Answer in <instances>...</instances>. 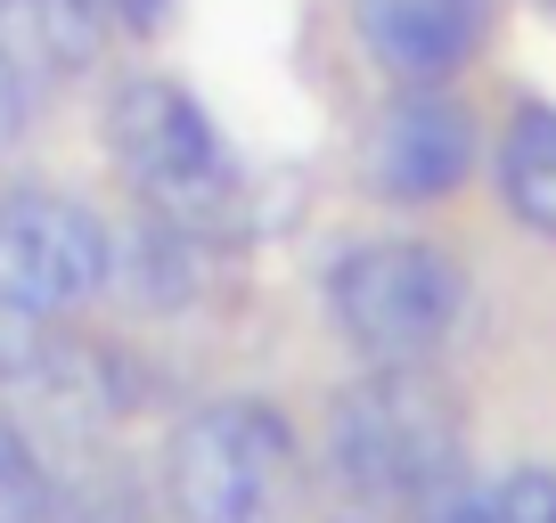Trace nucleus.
Masks as SVG:
<instances>
[{
  "label": "nucleus",
  "mask_w": 556,
  "mask_h": 523,
  "mask_svg": "<svg viewBox=\"0 0 556 523\" xmlns=\"http://www.w3.org/2000/svg\"><path fill=\"white\" fill-rule=\"evenodd\" d=\"M467 474V425L458 401L426 368H368L328 409L312 507L319 523H409L442 483Z\"/></svg>",
  "instance_id": "1"
},
{
  "label": "nucleus",
  "mask_w": 556,
  "mask_h": 523,
  "mask_svg": "<svg viewBox=\"0 0 556 523\" xmlns=\"http://www.w3.org/2000/svg\"><path fill=\"white\" fill-rule=\"evenodd\" d=\"M106 156L131 180L139 213L173 221L197 245H229L254 221L245 196V164L229 156V140L213 131V115L164 74H131L106 99Z\"/></svg>",
  "instance_id": "2"
},
{
  "label": "nucleus",
  "mask_w": 556,
  "mask_h": 523,
  "mask_svg": "<svg viewBox=\"0 0 556 523\" xmlns=\"http://www.w3.org/2000/svg\"><path fill=\"white\" fill-rule=\"evenodd\" d=\"M303 499V442L270 401H205L164 442L173 523H287Z\"/></svg>",
  "instance_id": "3"
},
{
  "label": "nucleus",
  "mask_w": 556,
  "mask_h": 523,
  "mask_svg": "<svg viewBox=\"0 0 556 523\" xmlns=\"http://www.w3.org/2000/svg\"><path fill=\"white\" fill-rule=\"evenodd\" d=\"M328 311L368 368H426L458 335L467 279L426 238H368L328 270Z\"/></svg>",
  "instance_id": "4"
},
{
  "label": "nucleus",
  "mask_w": 556,
  "mask_h": 523,
  "mask_svg": "<svg viewBox=\"0 0 556 523\" xmlns=\"http://www.w3.org/2000/svg\"><path fill=\"white\" fill-rule=\"evenodd\" d=\"M115 279V238L58 189H0V311L66 319Z\"/></svg>",
  "instance_id": "5"
},
{
  "label": "nucleus",
  "mask_w": 556,
  "mask_h": 523,
  "mask_svg": "<svg viewBox=\"0 0 556 523\" xmlns=\"http://www.w3.org/2000/svg\"><path fill=\"white\" fill-rule=\"evenodd\" d=\"M475 148H483V131H475L467 106L442 82H409L377 115L361 173H368V189H377L384 205H442V196L475 173Z\"/></svg>",
  "instance_id": "6"
},
{
  "label": "nucleus",
  "mask_w": 556,
  "mask_h": 523,
  "mask_svg": "<svg viewBox=\"0 0 556 523\" xmlns=\"http://www.w3.org/2000/svg\"><path fill=\"white\" fill-rule=\"evenodd\" d=\"M368 58L401 82H451L491 41V0H352Z\"/></svg>",
  "instance_id": "7"
},
{
  "label": "nucleus",
  "mask_w": 556,
  "mask_h": 523,
  "mask_svg": "<svg viewBox=\"0 0 556 523\" xmlns=\"http://www.w3.org/2000/svg\"><path fill=\"white\" fill-rule=\"evenodd\" d=\"M106 9L99 0H0V58L25 90H58L99 58Z\"/></svg>",
  "instance_id": "8"
},
{
  "label": "nucleus",
  "mask_w": 556,
  "mask_h": 523,
  "mask_svg": "<svg viewBox=\"0 0 556 523\" xmlns=\"http://www.w3.org/2000/svg\"><path fill=\"white\" fill-rule=\"evenodd\" d=\"M50 523H139V474L99 434H34Z\"/></svg>",
  "instance_id": "9"
},
{
  "label": "nucleus",
  "mask_w": 556,
  "mask_h": 523,
  "mask_svg": "<svg viewBox=\"0 0 556 523\" xmlns=\"http://www.w3.org/2000/svg\"><path fill=\"white\" fill-rule=\"evenodd\" d=\"M500 205L516 213L532 238L556 245V106L523 99L507 115V140H500Z\"/></svg>",
  "instance_id": "10"
},
{
  "label": "nucleus",
  "mask_w": 556,
  "mask_h": 523,
  "mask_svg": "<svg viewBox=\"0 0 556 523\" xmlns=\"http://www.w3.org/2000/svg\"><path fill=\"white\" fill-rule=\"evenodd\" d=\"M491 507H500V523H556V474L548 467H516L491 483Z\"/></svg>",
  "instance_id": "11"
},
{
  "label": "nucleus",
  "mask_w": 556,
  "mask_h": 523,
  "mask_svg": "<svg viewBox=\"0 0 556 523\" xmlns=\"http://www.w3.org/2000/svg\"><path fill=\"white\" fill-rule=\"evenodd\" d=\"M409 523H500V507H491V490H467V474H458V483H442Z\"/></svg>",
  "instance_id": "12"
},
{
  "label": "nucleus",
  "mask_w": 556,
  "mask_h": 523,
  "mask_svg": "<svg viewBox=\"0 0 556 523\" xmlns=\"http://www.w3.org/2000/svg\"><path fill=\"white\" fill-rule=\"evenodd\" d=\"M99 9L123 34H164V17H173V0H99Z\"/></svg>",
  "instance_id": "13"
},
{
  "label": "nucleus",
  "mask_w": 556,
  "mask_h": 523,
  "mask_svg": "<svg viewBox=\"0 0 556 523\" xmlns=\"http://www.w3.org/2000/svg\"><path fill=\"white\" fill-rule=\"evenodd\" d=\"M17 123H25V82H17V66L0 58V156L17 148Z\"/></svg>",
  "instance_id": "14"
},
{
  "label": "nucleus",
  "mask_w": 556,
  "mask_h": 523,
  "mask_svg": "<svg viewBox=\"0 0 556 523\" xmlns=\"http://www.w3.org/2000/svg\"><path fill=\"white\" fill-rule=\"evenodd\" d=\"M548 9H556V0H548Z\"/></svg>",
  "instance_id": "15"
}]
</instances>
